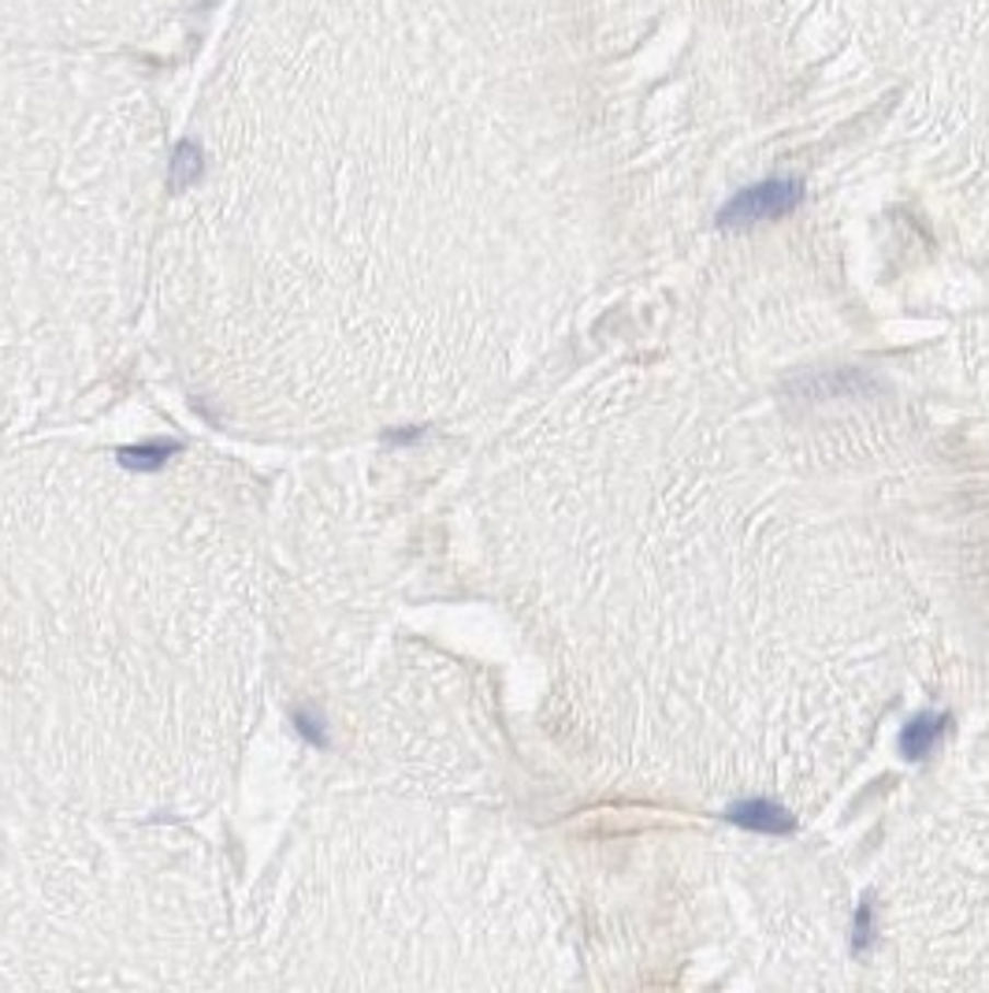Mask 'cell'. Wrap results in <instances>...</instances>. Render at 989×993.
<instances>
[{
	"label": "cell",
	"instance_id": "obj_1",
	"mask_svg": "<svg viewBox=\"0 0 989 993\" xmlns=\"http://www.w3.org/2000/svg\"><path fill=\"white\" fill-rule=\"evenodd\" d=\"M265 636V518L234 465L0 447V796L209 804L253 729Z\"/></svg>",
	"mask_w": 989,
	"mask_h": 993
},
{
	"label": "cell",
	"instance_id": "obj_2",
	"mask_svg": "<svg viewBox=\"0 0 989 993\" xmlns=\"http://www.w3.org/2000/svg\"><path fill=\"white\" fill-rule=\"evenodd\" d=\"M209 841L0 796V986H209L234 926Z\"/></svg>",
	"mask_w": 989,
	"mask_h": 993
},
{
	"label": "cell",
	"instance_id": "obj_3",
	"mask_svg": "<svg viewBox=\"0 0 989 993\" xmlns=\"http://www.w3.org/2000/svg\"><path fill=\"white\" fill-rule=\"evenodd\" d=\"M800 198H804V183L800 180H767L759 186L740 190L737 198L722 209L718 223L722 228H748V223H759V220L785 217V212L796 209Z\"/></svg>",
	"mask_w": 989,
	"mask_h": 993
},
{
	"label": "cell",
	"instance_id": "obj_4",
	"mask_svg": "<svg viewBox=\"0 0 989 993\" xmlns=\"http://www.w3.org/2000/svg\"><path fill=\"white\" fill-rule=\"evenodd\" d=\"M729 819L737 822V827L762 830V833H789V830H793V819H789V815L781 811L778 804H770V800H744V804H733V808H729Z\"/></svg>",
	"mask_w": 989,
	"mask_h": 993
},
{
	"label": "cell",
	"instance_id": "obj_5",
	"mask_svg": "<svg viewBox=\"0 0 989 993\" xmlns=\"http://www.w3.org/2000/svg\"><path fill=\"white\" fill-rule=\"evenodd\" d=\"M948 729V715H919L904 726L900 734V752L908 759H922L930 755V748L941 741V734Z\"/></svg>",
	"mask_w": 989,
	"mask_h": 993
}]
</instances>
